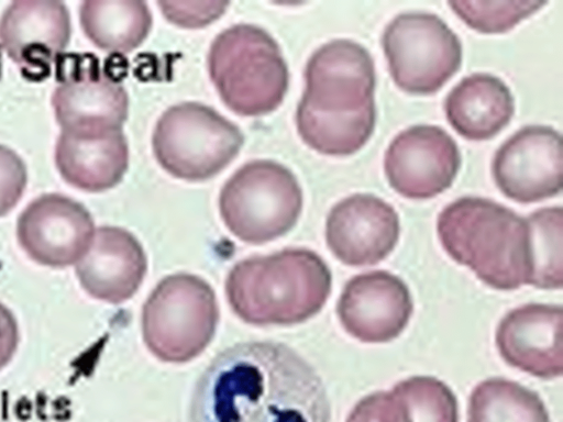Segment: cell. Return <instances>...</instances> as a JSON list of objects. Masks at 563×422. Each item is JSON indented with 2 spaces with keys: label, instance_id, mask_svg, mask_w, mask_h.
<instances>
[{
  "label": "cell",
  "instance_id": "obj_19",
  "mask_svg": "<svg viewBox=\"0 0 563 422\" xmlns=\"http://www.w3.org/2000/svg\"><path fill=\"white\" fill-rule=\"evenodd\" d=\"M55 165L75 188L100 192L118 185L129 164L122 130L60 131L55 144Z\"/></svg>",
  "mask_w": 563,
  "mask_h": 422
},
{
  "label": "cell",
  "instance_id": "obj_1",
  "mask_svg": "<svg viewBox=\"0 0 563 422\" xmlns=\"http://www.w3.org/2000/svg\"><path fill=\"white\" fill-rule=\"evenodd\" d=\"M189 422H331L325 386L291 347L274 341L231 345L195 386Z\"/></svg>",
  "mask_w": 563,
  "mask_h": 422
},
{
  "label": "cell",
  "instance_id": "obj_6",
  "mask_svg": "<svg viewBox=\"0 0 563 422\" xmlns=\"http://www.w3.org/2000/svg\"><path fill=\"white\" fill-rule=\"evenodd\" d=\"M219 316L216 293L205 279L187 273L169 275L143 306V341L157 359L184 364L210 344Z\"/></svg>",
  "mask_w": 563,
  "mask_h": 422
},
{
  "label": "cell",
  "instance_id": "obj_11",
  "mask_svg": "<svg viewBox=\"0 0 563 422\" xmlns=\"http://www.w3.org/2000/svg\"><path fill=\"white\" fill-rule=\"evenodd\" d=\"M561 134L548 125H527L495 153L492 171L498 189L509 199L530 203L562 189Z\"/></svg>",
  "mask_w": 563,
  "mask_h": 422
},
{
  "label": "cell",
  "instance_id": "obj_4",
  "mask_svg": "<svg viewBox=\"0 0 563 422\" xmlns=\"http://www.w3.org/2000/svg\"><path fill=\"white\" fill-rule=\"evenodd\" d=\"M332 287L325 262L308 248H286L238 262L225 279L232 311L258 326L292 325L316 315Z\"/></svg>",
  "mask_w": 563,
  "mask_h": 422
},
{
  "label": "cell",
  "instance_id": "obj_3",
  "mask_svg": "<svg viewBox=\"0 0 563 422\" xmlns=\"http://www.w3.org/2000/svg\"><path fill=\"white\" fill-rule=\"evenodd\" d=\"M437 233L444 251L489 287L514 290L530 285V224L507 207L482 197L459 198L439 213Z\"/></svg>",
  "mask_w": 563,
  "mask_h": 422
},
{
  "label": "cell",
  "instance_id": "obj_27",
  "mask_svg": "<svg viewBox=\"0 0 563 422\" xmlns=\"http://www.w3.org/2000/svg\"><path fill=\"white\" fill-rule=\"evenodd\" d=\"M346 422H407L402 407L390 391H377L360 400Z\"/></svg>",
  "mask_w": 563,
  "mask_h": 422
},
{
  "label": "cell",
  "instance_id": "obj_17",
  "mask_svg": "<svg viewBox=\"0 0 563 422\" xmlns=\"http://www.w3.org/2000/svg\"><path fill=\"white\" fill-rule=\"evenodd\" d=\"M146 270V255L137 238L122 227L109 225L95 230L87 251L75 264L85 291L112 304L133 297Z\"/></svg>",
  "mask_w": 563,
  "mask_h": 422
},
{
  "label": "cell",
  "instance_id": "obj_13",
  "mask_svg": "<svg viewBox=\"0 0 563 422\" xmlns=\"http://www.w3.org/2000/svg\"><path fill=\"white\" fill-rule=\"evenodd\" d=\"M70 33L69 13L60 1H13L0 18V45L30 79L49 74Z\"/></svg>",
  "mask_w": 563,
  "mask_h": 422
},
{
  "label": "cell",
  "instance_id": "obj_7",
  "mask_svg": "<svg viewBox=\"0 0 563 422\" xmlns=\"http://www.w3.org/2000/svg\"><path fill=\"white\" fill-rule=\"evenodd\" d=\"M302 191L294 174L273 160H253L224 184L219 210L228 230L250 244L271 242L297 223Z\"/></svg>",
  "mask_w": 563,
  "mask_h": 422
},
{
  "label": "cell",
  "instance_id": "obj_22",
  "mask_svg": "<svg viewBox=\"0 0 563 422\" xmlns=\"http://www.w3.org/2000/svg\"><path fill=\"white\" fill-rule=\"evenodd\" d=\"M467 422H550V419L534 391L516 381L495 377L473 389Z\"/></svg>",
  "mask_w": 563,
  "mask_h": 422
},
{
  "label": "cell",
  "instance_id": "obj_10",
  "mask_svg": "<svg viewBox=\"0 0 563 422\" xmlns=\"http://www.w3.org/2000/svg\"><path fill=\"white\" fill-rule=\"evenodd\" d=\"M461 155L454 138L437 125L418 124L397 134L386 149L389 186L408 199H429L456 177Z\"/></svg>",
  "mask_w": 563,
  "mask_h": 422
},
{
  "label": "cell",
  "instance_id": "obj_14",
  "mask_svg": "<svg viewBox=\"0 0 563 422\" xmlns=\"http://www.w3.org/2000/svg\"><path fill=\"white\" fill-rule=\"evenodd\" d=\"M413 304L407 285L386 270L352 277L336 304L343 329L365 343L389 342L405 330Z\"/></svg>",
  "mask_w": 563,
  "mask_h": 422
},
{
  "label": "cell",
  "instance_id": "obj_20",
  "mask_svg": "<svg viewBox=\"0 0 563 422\" xmlns=\"http://www.w3.org/2000/svg\"><path fill=\"white\" fill-rule=\"evenodd\" d=\"M444 112L460 135L482 141L493 137L509 123L515 101L500 78L476 73L452 88L444 100Z\"/></svg>",
  "mask_w": 563,
  "mask_h": 422
},
{
  "label": "cell",
  "instance_id": "obj_9",
  "mask_svg": "<svg viewBox=\"0 0 563 422\" xmlns=\"http://www.w3.org/2000/svg\"><path fill=\"white\" fill-rule=\"evenodd\" d=\"M382 45L394 82L409 93L438 91L462 63L459 36L430 12L396 15L384 29Z\"/></svg>",
  "mask_w": 563,
  "mask_h": 422
},
{
  "label": "cell",
  "instance_id": "obj_26",
  "mask_svg": "<svg viewBox=\"0 0 563 422\" xmlns=\"http://www.w3.org/2000/svg\"><path fill=\"white\" fill-rule=\"evenodd\" d=\"M26 181L27 173L22 158L11 148L0 145V216L15 207Z\"/></svg>",
  "mask_w": 563,
  "mask_h": 422
},
{
  "label": "cell",
  "instance_id": "obj_15",
  "mask_svg": "<svg viewBox=\"0 0 563 422\" xmlns=\"http://www.w3.org/2000/svg\"><path fill=\"white\" fill-rule=\"evenodd\" d=\"M400 233L393 206L371 193H355L332 207L325 222L331 253L354 267L375 265L395 248Z\"/></svg>",
  "mask_w": 563,
  "mask_h": 422
},
{
  "label": "cell",
  "instance_id": "obj_5",
  "mask_svg": "<svg viewBox=\"0 0 563 422\" xmlns=\"http://www.w3.org/2000/svg\"><path fill=\"white\" fill-rule=\"evenodd\" d=\"M208 69L221 100L243 116L274 111L287 92L289 74L282 51L256 25L235 24L222 31L210 46Z\"/></svg>",
  "mask_w": 563,
  "mask_h": 422
},
{
  "label": "cell",
  "instance_id": "obj_25",
  "mask_svg": "<svg viewBox=\"0 0 563 422\" xmlns=\"http://www.w3.org/2000/svg\"><path fill=\"white\" fill-rule=\"evenodd\" d=\"M452 11L471 29L504 33L547 4L545 1H449Z\"/></svg>",
  "mask_w": 563,
  "mask_h": 422
},
{
  "label": "cell",
  "instance_id": "obj_16",
  "mask_svg": "<svg viewBox=\"0 0 563 422\" xmlns=\"http://www.w3.org/2000/svg\"><path fill=\"white\" fill-rule=\"evenodd\" d=\"M561 306L529 303L508 312L496 330L499 355L510 366L542 379L563 371Z\"/></svg>",
  "mask_w": 563,
  "mask_h": 422
},
{
  "label": "cell",
  "instance_id": "obj_21",
  "mask_svg": "<svg viewBox=\"0 0 563 422\" xmlns=\"http://www.w3.org/2000/svg\"><path fill=\"white\" fill-rule=\"evenodd\" d=\"M79 20L90 42L112 53L135 49L152 26L151 11L142 1L87 0L80 4Z\"/></svg>",
  "mask_w": 563,
  "mask_h": 422
},
{
  "label": "cell",
  "instance_id": "obj_18",
  "mask_svg": "<svg viewBox=\"0 0 563 422\" xmlns=\"http://www.w3.org/2000/svg\"><path fill=\"white\" fill-rule=\"evenodd\" d=\"M68 71L52 96V106L63 131L122 130L129 99L123 86L88 58Z\"/></svg>",
  "mask_w": 563,
  "mask_h": 422
},
{
  "label": "cell",
  "instance_id": "obj_24",
  "mask_svg": "<svg viewBox=\"0 0 563 422\" xmlns=\"http://www.w3.org/2000/svg\"><path fill=\"white\" fill-rule=\"evenodd\" d=\"M391 391L398 398L407 422H459L454 393L434 377H410L396 384Z\"/></svg>",
  "mask_w": 563,
  "mask_h": 422
},
{
  "label": "cell",
  "instance_id": "obj_12",
  "mask_svg": "<svg viewBox=\"0 0 563 422\" xmlns=\"http://www.w3.org/2000/svg\"><path fill=\"white\" fill-rule=\"evenodd\" d=\"M89 211L76 200L45 193L32 200L16 223V236L34 262L54 268L76 264L95 233Z\"/></svg>",
  "mask_w": 563,
  "mask_h": 422
},
{
  "label": "cell",
  "instance_id": "obj_29",
  "mask_svg": "<svg viewBox=\"0 0 563 422\" xmlns=\"http://www.w3.org/2000/svg\"><path fill=\"white\" fill-rule=\"evenodd\" d=\"M18 344V322L12 312L0 302V370L12 359Z\"/></svg>",
  "mask_w": 563,
  "mask_h": 422
},
{
  "label": "cell",
  "instance_id": "obj_23",
  "mask_svg": "<svg viewBox=\"0 0 563 422\" xmlns=\"http://www.w3.org/2000/svg\"><path fill=\"white\" fill-rule=\"evenodd\" d=\"M527 219L531 229L533 251L530 285L541 289H560L563 285L562 208H542Z\"/></svg>",
  "mask_w": 563,
  "mask_h": 422
},
{
  "label": "cell",
  "instance_id": "obj_8",
  "mask_svg": "<svg viewBox=\"0 0 563 422\" xmlns=\"http://www.w3.org/2000/svg\"><path fill=\"white\" fill-rule=\"evenodd\" d=\"M243 140L240 129L212 108L181 102L161 115L152 145L158 164L168 174L201 181L225 168L240 152Z\"/></svg>",
  "mask_w": 563,
  "mask_h": 422
},
{
  "label": "cell",
  "instance_id": "obj_2",
  "mask_svg": "<svg viewBox=\"0 0 563 422\" xmlns=\"http://www.w3.org/2000/svg\"><path fill=\"white\" fill-rule=\"evenodd\" d=\"M305 79L296 111L302 141L325 155L361 149L376 123V74L369 52L352 40L330 41L310 56Z\"/></svg>",
  "mask_w": 563,
  "mask_h": 422
},
{
  "label": "cell",
  "instance_id": "obj_28",
  "mask_svg": "<svg viewBox=\"0 0 563 422\" xmlns=\"http://www.w3.org/2000/svg\"><path fill=\"white\" fill-rule=\"evenodd\" d=\"M228 2H165L158 5L166 19L184 27H202L217 20Z\"/></svg>",
  "mask_w": 563,
  "mask_h": 422
}]
</instances>
